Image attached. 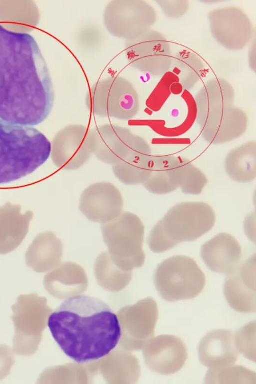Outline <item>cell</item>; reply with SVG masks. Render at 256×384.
Masks as SVG:
<instances>
[{
    "mask_svg": "<svg viewBox=\"0 0 256 384\" xmlns=\"http://www.w3.org/2000/svg\"><path fill=\"white\" fill-rule=\"evenodd\" d=\"M51 76L35 39L0 25V124L32 126L54 103Z\"/></svg>",
    "mask_w": 256,
    "mask_h": 384,
    "instance_id": "cell-1",
    "label": "cell"
},
{
    "mask_svg": "<svg viewBox=\"0 0 256 384\" xmlns=\"http://www.w3.org/2000/svg\"><path fill=\"white\" fill-rule=\"evenodd\" d=\"M48 326L64 352L80 364L108 356L122 335L119 320L110 306L85 294L64 301L49 316Z\"/></svg>",
    "mask_w": 256,
    "mask_h": 384,
    "instance_id": "cell-2",
    "label": "cell"
},
{
    "mask_svg": "<svg viewBox=\"0 0 256 384\" xmlns=\"http://www.w3.org/2000/svg\"><path fill=\"white\" fill-rule=\"evenodd\" d=\"M234 97L231 84L220 78L210 80L196 96V122L202 138L209 144L229 142L247 130L248 116L234 106Z\"/></svg>",
    "mask_w": 256,
    "mask_h": 384,
    "instance_id": "cell-3",
    "label": "cell"
},
{
    "mask_svg": "<svg viewBox=\"0 0 256 384\" xmlns=\"http://www.w3.org/2000/svg\"><path fill=\"white\" fill-rule=\"evenodd\" d=\"M51 151V142L34 128L0 124V184L32 173Z\"/></svg>",
    "mask_w": 256,
    "mask_h": 384,
    "instance_id": "cell-4",
    "label": "cell"
},
{
    "mask_svg": "<svg viewBox=\"0 0 256 384\" xmlns=\"http://www.w3.org/2000/svg\"><path fill=\"white\" fill-rule=\"evenodd\" d=\"M216 222L212 208L203 202H183L172 208L151 230L150 250L162 253L180 243L193 242L210 231Z\"/></svg>",
    "mask_w": 256,
    "mask_h": 384,
    "instance_id": "cell-5",
    "label": "cell"
},
{
    "mask_svg": "<svg viewBox=\"0 0 256 384\" xmlns=\"http://www.w3.org/2000/svg\"><path fill=\"white\" fill-rule=\"evenodd\" d=\"M104 240L112 261L124 270L142 266L144 226L136 214L124 212L114 220L102 224Z\"/></svg>",
    "mask_w": 256,
    "mask_h": 384,
    "instance_id": "cell-6",
    "label": "cell"
},
{
    "mask_svg": "<svg viewBox=\"0 0 256 384\" xmlns=\"http://www.w3.org/2000/svg\"><path fill=\"white\" fill-rule=\"evenodd\" d=\"M86 103L94 116L127 121L138 113V94L133 84L120 76L100 80L87 93Z\"/></svg>",
    "mask_w": 256,
    "mask_h": 384,
    "instance_id": "cell-7",
    "label": "cell"
},
{
    "mask_svg": "<svg viewBox=\"0 0 256 384\" xmlns=\"http://www.w3.org/2000/svg\"><path fill=\"white\" fill-rule=\"evenodd\" d=\"M154 283L163 299L175 302L198 296L206 286V278L194 259L185 256H175L158 266Z\"/></svg>",
    "mask_w": 256,
    "mask_h": 384,
    "instance_id": "cell-8",
    "label": "cell"
},
{
    "mask_svg": "<svg viewBox=\"0 0 256 384\" xmlns=\"http://www.w3.org/2000/svg\"><path fill=\"white\" fill-rule=\"evenodd\" d=\"M46 300L36 294H22L12 306L14 354L30 356L37 352L50 312Z\"/></svg>",
    "mask_w": 256,
    "mask_h": 384,
    "instance_id": "cell-9",
    "label": "cell"
},
{
    "mask_svg": "<svg viewBox=\"0 0 256 384\" xmlns=\"http://www.w3.org/2000/svg\"><path fill=\"white\" fill-rule=\"evenodd\" d=\"M154 8L142 0H114L105 7L103 24L112 36L126 40L134 39L150 30L156 23Z\"/></svg>",
    "mask_w": 256,
    "mask_h": 384,
    "instance_id": "cell-10",
    "label": "cell"
},
{
    "mask_svg": "<svg viewBox=\"0 0 256 384\" xmlns=\"http://www.w3.org/2000/svg\"><path fill=\"white\" fill-rule=\"evenodd\" d=\"M124 54L131 67L152 76H164L172 67L170 42L160 32L152 29L126 40Z\"/></svg>",
    "mask_w": 256,
    "mask_h": 384,
    "instance_id": "cell-11",
    "label": "cell"
},
{
    "mask_svg": "<svg viewBox=\"0 0 256 384\" xmlns=\"http://www.w3.org/2000/svg\"><path fill=\"white\" fill-rule=\"evenodd\" d=\"M208 17L212 36L228 50H243L252 38V22L248 15L238 8H216L211 10Z\"/></svg>",
    "mask_w": 256,
    "mask_h": 384,
    "instance_id": "cell-12",
    "label": "cell"
},
{
    "mask_svg": "<svg viewBox=\"0 0 256 384\" xmlns=\"http://www.w3.org/2000/svg\"><path fill=\"white\" fill-rule=\"evenodd\" d=\"M89 130L82 124L66 126L56 135L52 144V158L54 165L65 171L82 168L92 155Z\"/></svg>",
    "mask_w": 256,
    "mask_h": 384,
    "instance_id": "cell-13",
    "label": "cell"
},
{
    "mask_svg": "<svg viewBox=\"0 0 256 384\" xmlns=\"http://www.w3.org/2000/svg\"><path fill=\"white\" fill-rule=\"evenodd\" d=\"M124 204L122 194L116 186L108 182H98L84 190L79 208L88 220L104 224L118 218Z\"/></svg>",
    "mask_w": 256,
    "mask_h": 384,
    "instance_id": "cell-14",
    "label": "cell"
},
{
    "mask_svg": "<svg viewBox=\"0 0 256 384\" xmlns=\"http://www.w3.org/2000/svg\"><path fill=\"white\" fill-rule=\"evenodd\" d=\"M224 293L228 303L236 311L246 314L256 312L255 256L239 264L228 275Z\"/></svg>",
    "mask_w": 256,
    "mask_h": 384,
    "instance_id": "cell-15",
    "label": "cell"
},
{
    "mask_svg": "<svg viewBox=\"0 0 256 384\" xmlns=\"http://www.w3.org/2000/svg\"><path fill=\"white\" fill-rule=\"evenodd\" d=\"M134 134L128 128L117 124H104L89 130L92 155L112 166L122 158Z\"/></svg>",
    "mask_w": 256,
    "mask_h": 384,
    "instance_id": "cell-16",
    "label": "cell"
},
{
    "mask_svg": "<svg viewBox=\"0 0 256 384\" xmlns=\"http://www.w3.org/2000/svg\"><path fill=\"white\" fill-rule=\"evenodd\" d=\"M153 155L147 141L134 134L128 150L122 160L112 166L115 176L128 186L142 184L148 179Z\"/></svg>",
    "mask_w": 256,
    "mask_h": 384,
    "instance_id": "cell-17",
    "label": "cell"
},
{
    "mask_svg": "<svg viewBox=\"0 0 256 384\" xmlns=\"http://www.w3.org/2000/svg\"><path fill=\"white\" fill-rule=\"evenodd\" d=\"M145 355L147 364L152 370L162 375H170L183 368L188 359V350L180 338L160 335L152 340Z\"/></svg>",
    "mask_w": 256,
    "mask_h": 384,
    "instance_id": "cell-18",
    "label": "cell"
},
{
    "mask_svg": "<svg viewBox=\"0 0 256 384\" xmlns=\"http://www.w3.org/2000/svg\"><path fill=\"white\" fill-rule=\"evenodd\" d=\"M186 158L172 156H153L150 175L143 186L150 192L165 194L182 188Z\"/></svg>",
    "mask_w": 256,
    "mask_h": 384,
    "instance_id": "cell-19",
    "label": "cell"
},
{
    "mask_svg": "<svg viewBox=\"0 0 256 384\" xmlns=\"http://www.w3.org/2000/svg\"><path fill=\"white\" fill-rule=\"evenodd\" d=\"M201 257L212 271L228 274L239 266L242 248L234 237L220 233L202 246Z\"/></svg>",
    "mask_w": 256,
    "mask_h": 384,
    "instance_id": "cell-20",
    "label": "cell"
},
{
    "mask_svg": "<svg viewBox=\"0 0 256 384\" xmlns=\"http://www.w3.org/2000/svg\"><path fill=\"white\" fill-rule=\"evenodd\" d=\"M198 354L200 362L210 368L234 364L239 355L234 334L224 329L208 332L199 343Z\"/></svg>",
    "mask_w": 256,
    "mask_h": 384,
    "instance_id": "cell-21",
    "label": "cell"
},
{
    "mask_svg": "<svg viewBox=\"0 0 256 384\" xmlns=\"http://www.w3.org/2000/svg\"><path fill=\"white\" fill-rule=\"evenodd\" d=\"M34 217L31 211L21 212V207L7 204L0 207V254L14 250L26 236Z\"/></svg>",
    "mask_w": 256,
    "mask_h": 384,
    "instance_id": "cell-22",
    "label": "cell"
},
{
    "mask_svg": "<svg viewBox=\"0 0 256 384\" xmlns=\"http://www.w3.org/2000/svg\"><path fill=\"white\" fill-rule=\"evenodd\" d=\"M62 252V243L54 234L41 233L35 238L26 252V264L37 272H47L60 264Z\"/></svg>",
    "mask_w": 256,
    "mask_h": 384,
    "instance_id": "cell-23",
    "label": "cell"
},
{
    "mask_svg": "<svg viewBox=\"0 0 256 384\" xmlns=\"http://www.w3.org/2000/svg\"><path fill=\"white\" fill-rule=\"evenodd\" d=\"M40 18L32 1L0 0V25L10 31L28 34L36 26Z\"/></svg>",
    "mask_w": 256,
    "mask_h": 384,
    "instance_id": "cell-24",
    "label": "cell"
},
{
    "mask_svg": "<svg viewBox=\"0 0 256 384\" xmlns=\"http://www.w3.org/2000/svg\"><path fill=\"white\" fill-rule=\"evenodd\" d=\"M224 170L239 183H250L256 178V142L249 141L232 150L225 158Z\"/></svg>",
    "mask_w": 256,
    "mask_h": 384,
    "instance_id": "cell-25",
    "label": "cell"
},
{
    "mask_svg": "<svg viewBox=\"0 0 256 384\" xmlns=\"http://www.w3.org/2000/svg\"><path fill=\"white\" fill-rule=\"evenodd\" d=\"M174 72L182 88L188 91L198 83L202 76L204 64L202 60L194 52L180 51L172 56Z\"/></svg>",
    "mask_w": 256,
    "mask_h": 384,
    "instance_id": "cell-26",
    "label": "cell"
},
{
    "mask_svg": "<svg viewBox=\"0 0 256 384\" xmlns=\"http://www.w3.org/2000/svg\"><path fill=\"white\" fill-rule=\"evenodd\" d=\"M44 283L46 289L52 293L62 284H69L76 288H84L87 284V279L84 271L80 266L72 262H64L46 275Z\"/></svg>",
    "mask_w": 256,
    "mask_h": 384,
    "instance_id": "cell-27",
    "label": "cell"
},
{
    "mask_svg": "<svg viewBox=\"0 0 256 384\" xmlns=\"http://www.w3.org/2000/svg\"><path fill=\"white\" fill-rule=\"evenodd\" d=\"M112 260L108 252L101 253L96 258L94 270L100 284L111 288L124 286L131 278V274L124 272Z\"/></svg>",
    "mask_w": 256,
    "mask_h": 384,
    "instance_id": "cell-28",
    "label": "cell"
},
{
    "mask_svg": "<svg viewBox=\"0 0 256 384\" xmlns=\"http://www.w3.org/2000/svg\"><path fill=\"white\" fill-rule=\"evenodd\" d=\"M256 374L242 366L234 364L210 368L205 378L206 384H254Z\"/></svg>",
    "mask_w": 256,
    "mask_h": 384,
    "instance_id": "cell-29",
    "label": "cell"
},
{
    "mask_svg": "<svg viewBox=\"0 0 256 384\" xmlns=\"http://www.w3.org/2000/svg\"><path fill=\"white\" fill-rule=\"evenodd\" d=\"M255 321L248 324L234 334L235 342L239 353L255 362Z\"/></svg>",
    "mask_w": 256,
    "mask_h": 384,
    "instance_id": "cell-30",
    "label": "cell"
},
{
    "mask_svg": "<svg viewBox=\"0 0 256 384\" xmlns=\"http://www.w3.org/2000/svg\"><path fill=\"white\" fill-rule=\"evenodd\" d=\"M156 2L166 16L173 19L182 17L190 6L189 2L185 0H160Z\"/></svg>",
    "mask_w": 256,
    "mask_h": 384,
    "instance_id": "cell-31",
    "label": "cell"
},
{
    "mask_svg": "<svg viewBox=\"0 0 256 384\" xmlns=\"http://www.w3.org/2000/svg\"><path fill=\"white\" fill-rule=\"evenodd\" d=\"M15 362L12 350L6 345H0V380L6 377Z\"/></svg>",
    "mask_w": 256,
    "mask_h": 384,
    "instance_id": "cell-32",
    "label": "cell"
}]
</instances>
